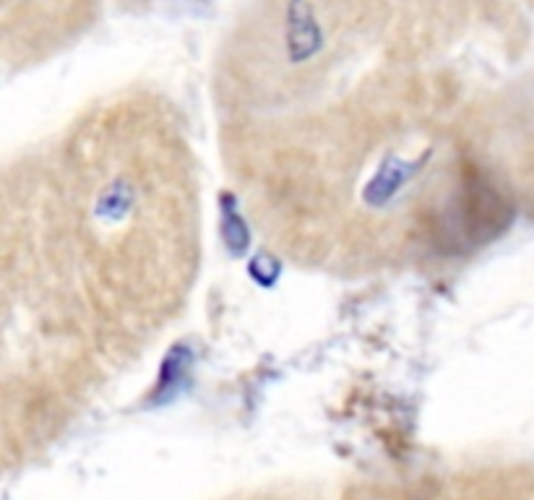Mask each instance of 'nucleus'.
Segmentation results:
<instances>
[{"instance_id": "1", "label": "nucleus", "mask_w": 534, "mask_h": 500, "mask_svg": "<svg viewBox=\"0 0 534 500\" xmlns=\"http://www.w3.org/2000/svg\"><path fill=\"white\" fill-rule=\"evenodd\" d=\"M321 27L305 0H290L287 8V53L292 63H303L321 50Z\"/></svg>"}]
</instances>
